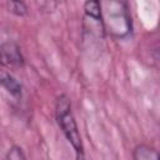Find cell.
<instances>
[{
	"label": "cell",
	"instance_id": "cell-5",
	"mask_svg": "<svg viewBox=\"0 0 160 160\" xmlns=\"http://www.w3.org/2000/svg\"><path fill=\"white\" fill-rule=\"evenodd\" d=\"M134 160H159V152L154 146L148 144H138L132 150Z\"/></svg>",
	"mask_w": 160,
	"mask_h": 160
},
{
	"label": "cell",
	"instance_id": "cell-1",
	"mask_svg": "<svg viewBox=\"0 0 160 160\" xmlns=\"http://www.w3.org/2000/svg\"><path fill=\"white\" fill-rule=\"evenodd\" d=\"M55 118L62 134L75 151V160H85V151L75 116L71 110V101L68 95L61 94L55 100Z\"/></svg>",
	"mask_w": 160,
	"mask_h": 160
},
{
	"label": "cell",
	"instance_id": "cell-4",
	"mask_svg": "<svg viewBox=\"0 0 160 160\" xmlns=\"http://www.w3.org/2000/svg\"><path fill=\"white\" fill-rule=\"evenodd\" d=\"M0 86H2L8 92H10L15 98L21 96V85L12 75L4 70H0Z\"/></svg>",
	"mask_w": 160,
	"mask_h": 160
},
{
	"label": "cell",
	"instance_id": "cell-8",
	"mask_svg": "<svg viewBox=\"0 0 160 160\" xmlns=\"http://www.w3.org/2000/svg\"><path fill=\"white\" fill-rule=\"evenodd\" d=\"M0 65H4V64H2V56H1V51H0Z\"/></svg>",
	"mask_w": 160,
	"mask_h": 160
},
{
	"label": "cell",
	"instance_id": "cell-7",
	"mask_svg": "<svg viewBox=\"0 0 160 160\" xmlns=\"http://www.w3.org/2000/svg\"><path fill=\"white\" fill-rule=\"evenodd\" d=\"M5 158H6V160H26V156H25L22 149L18 145H12L8 150Z\"/></svg>",
	"mask_w": 160,
	"mask_h": 160
},
{
	"label": "cell",
	"instance_id": "cell-6",
	"mask_svg": "<svg viewBox=\"0 0 160 160\" xmlns=\"http://www.w3.org/2000/svg\"><path fill=\"white\" fill-rule=\"evenodd\" d=\"M6 5L9 11L16 16H24L28 12V8L22 1H9Z\"/></svg>",
	"mask_w": 160,
	"mask_h": 160
},
{
	"label": "cell",
	"instance_id": "cell-3",
	"mask_svg": "<svg viewBox=\"0 0 160 160\" xmlns=\"http://www.w3.org/2000/svg\"><path fill=\"white\" fill-rule=\"evenodd\" d=\"M2 64L4 65H12V66H21L24 64V58L20 51V48L15 42H5L0 46Z\"/></svg>",
	"mask_w": 160,
	"mask_h": 160
},
{
	"label": "cell",
	"instance_id": "cell-2",
	"mask_svg": "<svg viewBox=\"0 0 160 160\" xmlns=\"http://www.w3.org/2000/svg\"><path fill=\"white\" fill-rule=\"evenodd\" d=\"M102 12L104 30L110 31L116 38H124L131 31V18L125 2H105Z\"/></svg>",
	"mask_w": 160,
	"mask_h": 160
}]
</instances>
